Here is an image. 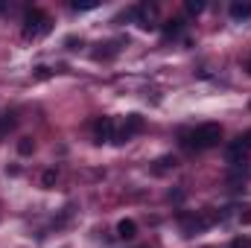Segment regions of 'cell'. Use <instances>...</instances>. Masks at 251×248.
<instances>
[{
  "label": "cell",
  "instance_id": "1",
  "mask_svg": "<svg viewBox=\"0 0 251 248\" xmlns=\"http://www.w3.org/2000/svg\"><path fill=\"white\" fill-rule=\"evenodd\" d=\"M219 140H222V125L219 123H204L190 134L193 149H213V146H219Z\"/></svg>",
  "mask_w": 251,
  "mask_h": 248
},
{
  "label": "cell",
  "instance_id": "2",
  "mask_svg": "<svg viewBox=\"0 0 251 248\" xmlns=\"http://www.w3.org/2000/svg\"><path fill=\"white\" fill-rule=\"evenodd\" d=\"M50 32V18L41 9H26L24 15V35L26 38H44Z\"/></svg>",
  "mask_w": 251,
  "mask_h": 248
},
{
  "label": "cell",
  "instance_id": "3",
  "mask_svg": "<svg viewBox=\"0 0 251 248\" xmlns=\"http://www.w3.org/2000/svg\"><path fill=\"white\" fill-rule=\"evenodd\" d=\"M178 222H181V234L184 237H196V234H201L204 228H210L213 225V216H190V213H178Z\"/></svg>",
  "mask_w": 251,
  "mask_h": 248
},
{
  "label": "cell",
  "instance_id": "4",
  "mask_svg": "<svg viewBox=\"0 0 251 248\" xmlns=\"http://www.w3.org/2000/svg\"><path fill=\"white\" fill-rule=\"evenodd\" d=\"M140 131H143V117H140V114H128L123 128L114 134V143H128V140H131L134 134H140Z\"/></svg>",
  "mask_w": 251,
  "mask_h": 248
},
{
  "label": "cell",
  "instance_id": "5",
  "mask_svg": "<svg viewBox=\"0 0 251 248\" xmlns=\"http://www.w3.org/2000/svg\"><path fill=\"white\" fill-rule=\"evenodd\" d=\"M225 158H228V164L234 167V170H243L246 173V161H249V149L240 143V140H234V143H228L225 146Z\"/></svg>",
  "mask_w": 251,
  "mask_h": 248
},
{
  "label": "cell",
  "instance_id": "6",
  "mask_svg": "<svg viewBox=\"0 0 251 248\" xmlns=\"http://www.w3.org/2000/svg\"><path fill=\"white\" fill-rule=\"evenodd\" d=\"M114 134H117V128H114V120H111V117L97 120V125H94V137H97V143H114Z\"/></svg>",
  "mask_w": 251,
  "mask_h": 248
},
{
  "label": "cell",
  "instance_id": "7",
  "mask_svg": "<svg viewBox=\"0 0 251 248\" xmlns=\"http://www.w3.org/2000/svg\"><path fill=\"white\" fill-rule=\"evenodd\" d=\"M137 26L140 29H155L158 24H155V6H137Z\"/></svg>",
  "mask_w": 251,
  "mask_h": 248
},
{
  "label": "cell",
  "instance_id": "8",
  "mask_svg": "<svg viewBox=\"0 0 251 248\" xmlns=\"http://www.w3.org/2000/svg\"><path fill=\"white\" fill-rule=\"evenodd\" d=\"M228 12L234 21H246V18H251V0H234Z\"/></svg>",
  "mask_w": 251,
  "mask_h": 248
},
{
  "label": "cell",
  "instance_id": "9",
  "mask_svg": "<svg viewBox=\"0 0 251 248\" xmlns=\"http://www.w3.org/2000/svg\"><path fill=\"white\" fill-rule=\"evenodd\" d=\"M117 237H120V240H134V237H137L134 219H120V222H117Z\"/></svg>",
  "mask_w": 251,
  "mask_h": 248
},
{
  "label": "cell",
  "instance_id": "10",
  "mask_svg": "<svg viewBox=\"0 0 251 248\" xmlns=\"http://www.w3.org/2000/svg\"><path fill=\"white\" fill-rule=\"evenodd\" d=\"M15 123H18V120H15V114H3V117H0V140L15 128Z\"/></svg>",
  "mask_w": 251,
  "mask_h": 248
},
{
  "label": "cell",
  "instance_id": "11",
  "mask_svg": "<svg viewBox=\"0 0 251 248\" xmlns=\"http://www.w3.org/2000/svg\"><path fill=\"white\" fill-rule=\"evenodd\" d=\"M170 167H176V158H158L155 167H152V173H155V175H164Z\"/></svg>",
  "mask_w": 251,
  "mask_h": 248
},
{
  "label": "cell",
  "instance_id": "12",
  "mask_svg": "<svg viewBox=\"0 0 251 248\" xmlns=\"http://www.w3.org/2000/svg\"><path fill=\"white\" fill-rule=\"evenodd\" d=\"M18 152H21V155H32V152H35V140H32V137H21V140H18Z\"/></svg>",
  "mask_w": 251,
  "mask_h": 248
},
{
  "label": "cell",
  "instance_id": "13",
  "mask_svg": "<svg viewBox=\"0 0 251 248\" xmlns=\"http://www.w3.org/2000/svg\"><path fill=\"white\" fill-rule=\"evenodd\" d=\"M164 32H167V38H176V35L181 32V21H167V26H164Z\"/></svg>",
  "mask_w": 251,
  "mask_h": 248
},
{
  "label": "cell",
  "instance_id": "14",
  "mask_svg": "<svg viewBox=\"0 0 251 248\" xmlns=\"http://www.w3.org/2000/svg\"><path fill=\"white\" fill-rule=\"evenodd\" d=\"M184 9H187L190 15H199V12L204 9V3H201V0H187V3H184Z\"/></svg>",
  "mask_w": 251,
  "mask_h": 248
},
{
  "label": "cell",
  "instance_id": "15",
  "mask_svg": "<svg viewBox=\"0 0 251 248\" xmlns=\"http://www.w3.org/2000/svg\"><path fill=\"white\" fill-rule=\"evenodd\" d=\"M41 181H44V187H53V184H56V170H47Z\"/></svg>",
  "mask_w": 251,
  "mask_h": 248
},
{
  "label": "cell",
  "instance_id": "16",
  "mask_svg": "<svg viewBox=\"0 0 251 248\" xmlns=\"http://www.w3.org/2000/svg\"><path fill=\"white\" fill-rule=\"evenodd\" d=\"M228 248H251L249 240H243V237H237V240H231V246Z\"/></svg>",
  "mask_w": 251,
  "mask_h": 248
},
{
  "label": "cell",
  "instance_id": "17",
  "mask_svg": "<svg viewBox=\"0 0 251 248\" xmlns=\"http://www.w3.org/2000/svg\"><path fill=\"white\" fill-rule=\"evenodd\" d=\"M73 9L76 12H88V9H97V3L91 0V3H73Z\"/></svg>",
  "mask_w": 251,
  "mask_h": 248
},
{
  "label": "cell",
  "instance_id": "18",
  "mask_svg": "<svg viewBox=\"0 0 251 248\" xmlns=\"http://www.w3.org/2000/svg\"><path fill=\"white\" fill-rule=\"evenodd\" d=\"M240 143H243V146H246V149L251 152V128L246 131V134H243V137H240Z\"/></svg>",
  "mask_w": 251,
  "mask_h": 248
},
{
  "label": "cell",
  "instance_id": "19",
  "mask_svg": "<svg viewBox=\"0 0 251 248\" xmlns=\"http://www.w3.org/2000/svg\"><path fill=\"white\" fill-rule=\"evenodd\" d=\"M64 44H67V47H73V50H76V44H82V41H79V38H76V35H70V38H67V41H64Z\"/></svg>",
  "mask_w": 251,
  "mask_h": 248
},
{
  "label": "cell",
  "instance_id": "20",
  "mask_svg": "<svg viewBox=\"0 0 251 248\" xmlns=\"http://www.w3.org/2000/svg\"><path fill=\"white\" fill-rule=\"evenodd\" d=\"M35 76H38V79H47V76H50V67H38V73H35Z\"/></svg>",
  "mask_w": 251,
  "mask_h": 248
},
{
  "label": "cell",
  "instance_id": "21",
  "mask_svg": "<svg viewBox=\"0 0 251 248\" xmlns=\"http://www.w3.org/2000/svg\"><path fill=\"white\" fill-rule=\"evenodd\" d=\"M246 70H249V73H251V59H249V62H246Z\"/></svg>",
  "mask_w": 251,
  "mask_h": 248
}]
</instances>
